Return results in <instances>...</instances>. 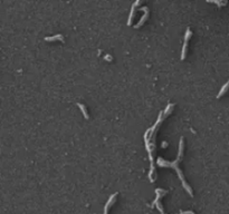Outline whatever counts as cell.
<instances>
[{
  "mask_svg": "<svg viewBox=\"0 0 229 214\" xmlns=\"http://www.w3.org/2000/svg\"><path fill=\"white\" fill-rule=\"evenodd\" d=\"M181 157H182V155H179L178 154V158H177L176 161H172V162H167V161H164L162 157H158V159H157V164H158L159 166H162V167H173L174 168V169L177 171V173H178L179 177H180V180H181V182H182L183 187L186 189V191H187V192H188L191 196H194L192 190H191V187L189 186V184L184 181V177H183V175H182V172H181V171H180V168H179V162H180Z\"/></svg>",
  "mask_w": 229,
  "mask_h": 214,
  "instance_id": "1",
  "label": "cell"
},
{
  "mask_svg": "<svg viewBox=\"0 0 229 214\" xmlns=\"http://www.w3.org/2000/svg\"><path fill=\"white\" fill-rule=\"evenodd\" d=\"M142 4V0H137L135 1L134 4L132 5V8H131V12H130V15H129V20H127V26H131L133 21V18H134V15H135V11H137V6H140Z\"/></svg>",
  "mask_w": 229,
  "mask_h": 214,
  "instance_id": "2",
  "label": "cell"
},
{
  "mask_svg": "<svg viewBox=\"0 0 229 214\" xmlns=\"http://www.w3.org/2000/svg\"><path fill=\"white\" fill-rule=\"evenodd\" d=\"M141 10L144 12V15L142 16V18L140 19V21H139L137 25H135V28H140V27H141V26H142L145 21L148 20V18H149V9L148 8H147V7H142V8H141Z\"/></svg>",
  "mask_w": 229,
  "mask_h": 214,
  "instance_id": "3",
  "label": "cell"
},
{
  "mask_svg": "<svg viewBox=\"0 0 229 214\" xmlns=\"http://www.w3.org/2000/svg\"><path fill=\"white\" fill-rule=\"evenodd\" d=\"M116 196H117V193H114L110 196V199H108V201H107L106 204H105V206H104V214H108V210H110V208L113 205V203L115 202Z\"/></svg>",
  "mask_w": 229,
  "mask_h": 214,
  "instance_id": "4",
  "label": "cell"
},
{
  "mask_svg": "<svg viewBox=\"0 0 229 214\" xmlns=\"http://www.w3.org/2000/svg\"><path fill=\"white\" fill-rule=\"evenodd\" d=\"M45 40H46V41H57V40L64 41V36H63V35L51 36V37H46Z\"/></svg>",
  "mask_w": 229,
  "mask_h": 214,
  "instance_id": "5",
  "label": "cell"
},
{
  "mask_svg": "<svg viewBox=\"0 0 229 214\" xmlns=\"http://www.w3.org/2000/svg\"><path fill=\"white\" fill-rule=\"evenodd\" d=\"M173 108H174V105H173V104H169L168 106H167V108L164 109V112H162L163 118H164V117H168L169 115H170V114L172 113Z\"/></svg>",
  "mask_w": 229,
  "mask_h": 214,
  "instance_id": "6",
  "label": "cell"
},
{
  "mask_svg": "<svg viewBox=\"0 0 229 214\" xmlns=\"http://www.w3.org/2000/svg\"><path fill=\"white\" fill-rule=\"evenodd\" d=\"M77 106L79 107V109H81L82 113H83L84 117L86 118V119H88V117H90V116H88V113H87V111H86V107L84 106L83 104H81V103H78V104H77Z\"/></svg>",
  "mask_w": 229,
  "mask_h": 214,
  "instance_id": "7",
  "label": "cell"
},
{
  "mask_svg": "<svg viewBox=\"0 0 229 214\" xmlns=\"http://www.w3.org/2000/svg\"><path fill=\"white\" fill-rule=\"evenodd\" d=\"M227 88H228V83H226V84L224 85V87L221 88V90H220V92H219V94L217 95V98H220V97L222 96L225 93L227 92Z\"/></svg>",
  "mask_w": 229,
  "mask_h": 214,
  "instance_id": "8",
  "label": "cell"
},
{
  "mask_svg": "<svg viewBox=\"0 0 229 214\" xmlns=\"http://www.w3.org/2000/svg\"><path fill=\"white\" fill-rule=\"evenodd\" d=\"M191 36H192V31L190 30V28H188L187 31H186V35H184V41H187V42H188L189 39L191 38Z\"/></svg>",
  "mask_w": 229,
  "mask_h": 214,
  "instance_id": "9",
  "label": "cell"
},
{
  "mask_svg": "<svg viewBox=\"0 0 229 214\" xmlns=\"http://www.w3.org/2000/svg\"><path fill=\"white\" fill-rule=\"evenodd\" d=\"M208 2H214V4H216V5H218L219 7L227 5V1H217V0H215V1H208Z\"/></svg>",
  "mask_w": 229,
  "mask_h": 214,
  "instance_id": "10",
  "label": "cell"
},
{
  "mask_svg": "<svg viewBox=\"0 0 229 214\" xmlns=\"http://www.w3.org/2000/svg\"><path fill=\"white\" fill-rule=\"evenodd\" d=\"M104 59H105V60H107V61H112V60H113V58H112L111 56H110V55H106V56H104Z\"/></svg>",
  "mask_w": 229,
  "mask_h": 214,
  "instance_id": "11",
  "label": "cell"
},
{
  "mask_svg": "<svg viewBox=\"0 0 229 214\" xmlns=\"http://www.w3.org/2000/svg\"><path fill=\"white\" fill-rule=\"evenodd\" d=\"M180 214H194V212H191V211H187V212H183V211H181Z\"/></svg>",
  "mask_w": 229,
  "mask_h": 214,
  "instance_id": "12",
  "label": "cell"
},
{
  "mask_svg": "<svg viewBox=\"0 0 229 214\" xmlns=\"http://www.w3.org/2000/svg\"><path fill=\"white\" fill-rule=\"evenodd\" d=\"M167 146H168V144H167V143H165V142H163V144H162V147H167Z\"/></svg>",
  "mask_w": 229,
  "mask_h": 214,
  "instance_id": "13",
  "label": "cell"
}]
</instances>
